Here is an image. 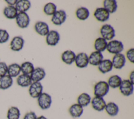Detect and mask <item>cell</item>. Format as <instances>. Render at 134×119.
Segmentation results:
<instances>
[{
	"instance_id": "20",
	"label": "cell",
	"mask_w": 134,
	"mask_h": 119,
	"mask_svg": "<svg viewBox=\"0 0 134 119\" xmlns=\"http://www.w3.org/2000/svg\"><path fill=\"white\" fill-rule=\"evenodd\" d=\"M113 64L111 61L109 59L103 60L98 66V69L100 72L105 74L113 69Z\"/></svg>"
},
{
	"instance_id": "11",
	"label": "cell",
	"mask_w": 134,
	"mask_h": 119,
	"mask_svg": "<svg viewBox=\"0 0 134 119\" xmlns=\"http://www.w3.org/2000/svg\"><path fill=\"white\" fill-rule=\"evenodd\" d=\"M46 40L47 45L51 46H55L60 40V35L56 30H50L46 35Z\"/></svg>"
},
{
	"instance_id": "6",
	"label": "cell",
	"mask_w": 134,
	"mask_h": 119,
	"mask_svg": "<svg viewBox=\"0 0 134 119\" xmlns=\"http://www.w3.org/2000/svg\"><path fill=\"white\" fill-rule=\"evenodd\" d=\"M16 22L21 28H27L30 23V18L26 12L18 13L16 17Z\"/></svg>"
},
{
	"instance_id": "39",
	"label": "cell",
	"mask_w": 134,
	"mask_h": 119,
	"mask_svg": "<svg viewBox=\"0 0 134 119\" xmlns=\"http://www.w3.org/2000/svg\"><path fill=\"white\" fill-rule=\"evenodd\" d=\"M5 2L9 5V6H14L16 4L17 0H6Z\"/></svg>"
},
{
	"instance_id": "24",
	"label": "cell",
	"mask_w": 134,
	"mask_h": 119,
	"mask_svg": "<svg viewBox=\"0 0 134 119\" xmlns=\"http://www.w3.org/2000/svg\"><path fill=\"white\" fill-rule=\"evenodd\" d=\"M105 110L106 113L111 116H116L119 112L118 106L113 102H110L106 103Z\"/></svg>"
},
{
	"instance_id": "32",
	"label": "cell",
	"mask_w": 134,
	"mask_h": 119,
	"mask_svg": "<svg viewBox=\"0 0 134 119\" xmlns=\"http://www.w3.org/2000/svg\"><path fill=\"white\" fill-rule=\"evenodd\" d=\"M20 112L19 109L16 106H11L7 112V119H19Z\"/></svg>"
},
{
	"instance_id": "16",
	"label": "cell",
	"mask_w": 134,
	"mask_h": 119,
	"mask_svg": "<svg viewBox=\"0 0 134 119\" xmlns=\"http://www.w3.org/2000/svg\"><path fill=\"white\" fill-rule=\"evenodd\" d=\"M34 28L36 32L42 36H46L49 32L48 25L43 21L37 22L35 25Z\"/></svg>"
},
{
	"instance_id": "41",
	"label": "cell",
	"mask_w": 134,
	"mask_h": 119,
	"mask_svg": "<svg viewBox=\"0 0 134 119\" xmlns=\"http://www.w3.org/2000/svg\"><path fill=\"white\" fill-rule=\"evenodd\" d=\"M37 119H48L47 117H46L44 116L43 115H41L39 117H37Z\"/></svg>"
},
{
	"instance_id": "30",
	"label": "cell",
	"mask_w": 134,
	"mask_h": 119,
	"mask_svg": "<svg viewBox=\"0 0 134 119\" xmlns=\"http://www.w3.org/2000/svg\"><path fill=\"white\" fill-rule=\"evenodd\" d=\"M122 81V79L118 75H113L110 77L108 80L107 84L109 88L113 89H116L119 88Z\"/></svg>"
},
{
	"instance_id": "14",
	"label": "cell",
	"mask_w": 134,
	"mask_h": 119,
	"mask_svg": "<svg viewBox=\"0 0 134 119\" xmlns=\"http://www.w3.org/2000/svg\"><path fill=\"white\" fill-rule=\"evenodd\" d=\"M44 70L40 67L35 68L33 72L30 75L32 82H38L41 81L46 76Z\"/></svg>"
},
{
	"instance_id": "34",
	"label": "cell",
	"mask_w": 134,
	"mask_h": 119,
	"mask_svg": "<svg viewBox=\"0 0 134 119\" xmlns=\"http://www.w3.org/2000/svg\"><path fill=\"white\" fill-rule=\"evenodd\" d=\"M57 11V6L53 3L46 4L43 7V12L47 15H53Z\"/></svg>"
},
{
	"instance_id": "10",
	"label": "cell",
	"mask_w": 134,
	"mask_h": 119,
	"mask_svg": "<svg viewBox=\"0 0 134 119\" xmlns=\"http://www.w3.org/2000/svg\"><path fill=\"white\" fill-rule=\"evenodd\" d=\"M91 103L93 109L98 112L103 111L106 104V101L103 98L95 96L91 100Z\"/></svg>"
},
{
	"instance_id": "26",
	"label": "cell",
	"mask_w": 134,
	"mask_h": 119,
	"mask_svg": "<svg viewBox=\"0 0 134 119\" xmlns=\"http://www.w3.org/2000/svg\"><path fill=\"white\" fill-rule=\"evenodd\" d=\"M13 78L8 75L6 74L4 77H0V89H8L13 85Z\"/></svg>"
},
{
	"instance_id": "4",
	"label": "cell",
	"mask_w": 134,
	"mask_h": 119,
	"mask_svg": "<svg viewBox=\"0 0 134 119\" xmlns=\"http://www.w3.org/2000/svg\"><path fill=\"white\" fill-rule=\"evenodd\" d=\"M106 49L109 53L116 55L120 53L124 50V45L120 41L117 40H110L107 43Z\"/></svg>"
},
{
	"instance_id": "2",
	"label": "cell",
	"mask_w": 134,
	"mask_h": 119,
	"mask_svg": "<svg viewBox=\"0 0 134 119\" xmlns=\"http://www.w3.org/2000/svg\"><path fill=\"white\" fill-rule=\"evenodd\" d=\"M37 102L39 106L43 110L49 109L52 103V98L49 94L42 92L37 98Z\"/></svg>"
},
{
	"instance_id": "21",
	"label": "cell",
	"mask_w": 134,
	"mask_h": 119,
	"mask_svg": "<svg viewBox=\"0 0 134 119\" xmlns=\"http://www.w3.org/2000/svg\"><path fill=\"white\" fill-rule=\"evenodd\" d=\"M18 13L26 12L31 7V3L28 0L17 1L15 6Z\"/></svg>"
},
{
	"instance_id": "12",
	"label": "cell",
	"mask_w": 134,
	"mask_h": 119,
	"mask_svg": "<svg viewBox=\"0 0 134 119\" xmlns=\"http://www.w3.org/2000/svg\"><path fill=\"white\" fill-rule=\"evenodd\" d=\"M75 62L76 66L80 68L86 67L89 63L88 56L86 53L81 52L76 55Z\"/></svg>"
},
{
	"instance_id": "27",
	"label": "cell",
	"mask_w": 134,
	"mask_h": 119,
	"mask_svg": "<svg viewBox=\"0 0 134 119\" xmlns=\"http://www.w3.org/2000/svg\"><path fill=\"white\" fill-rule=\"evenodd\" d=\"M91 96L87 93H81L77 99V103L83 107L87 106L91 101Z\"/></svg>"
},
{
	"instance_id": "25",
	"label": "cell",
	"mask_w": 134,
	"mask_h": 119,
	"mask_svg": "<svg viewBox=\"0 0 134 119\" xmlns=\"http://www.w3.org/2000/svg\"><path fill=\"white\" fill-rule=\"evenodd\" d=\"M20 72V66L17 63H12L8 66L7 74L12 78L16 77L19 75Z\"/></svg>"
},
{
	"instance_id": "5",
	"label": "cell",
	"mask_w": 134,
	"mask_h": 119,
	"mask_svg": "<svg viewBox=\"0 0 134 119\" xmlns=\"http://www.w3.org/2000/svg\"><path fill=\"white\" fill-rule=\"evenodd\" d=\"M119 89L120 93L122 95L126 96H129L133 93V84L129 80L125 79L122 80Z\"/></svg>"
},
{
	"instance_id": "13",
	"label": "cell",
	"mask_w": 134,
	"mask_h": 119,
	"mask_svg": "<svg viewBox=\"0 0 134 119\" xmlns=\"http://www.w3.org/2000/svg\"><path fill=\"white\" fill-rule=\"evenodd\" d=\"M110 14L104 7H98L96 9L94 13L95 18L100 22L107 21L109 18Z\"/></svg>"
},
{
	"instance_id": "31",
	"label": "cell",
	"mask_w": 134,
	"mask_h": 119,
	"mask_svg": "<svg viewBox=\"0 0 134 119\" xmlns=\"http://www.w3.org/2000/svg\"><path fill=\"white\" fill-rule=\"evenodd\" d=\"M76 17L81 20H85L87 19L90 15V12L88 9L85 7H81L77 9L75 12Z\"/></svg>"
},
{
	"instance_id": "19",
	"label": "cell",
	"mask_w": 134,
	"mask_h": 119,
	"mask_svg": "<svg viewBox=\"0 0 134 119\" xmlns=\"http://www.w3.org/2000/svg\"><path fill=\"white\" fill-rule=\"evenodd\" d=\"M76 57L75 53L72 50H68L64 51L61 55V59L63 62L67 64H71L75 61Z\"/></svg>"
},
{
	"instance_id": "1",
	"label": "cell",
	"mask_w": 134,
	"mask_h": 119,
	"mask_svg": "<svg viewBox=\"0 0 134 119\" xmlns=\"http://www.w3.org/2000/svg\"><path fill=\"white\" fill-rule=\"evenodd\" d=\"M109 91V86L107 82L100 81L97 82L94 86V94L95 96L103 98Z\"/></svg>"
},
{
	"instance_id": "7",
	"label": "cell",
	"mask_w": 134,
	"mask_h": 119,
	"mask_svg": "<svg viewBox=\"0 0 134 119\" xmlns=\"http://www.w3.org/2000/svg\"><path fill=\"white\" fill-rule=\"evenodd\" d=\"M43 86L40 82H32L29 88V94L32 98H38L42 93Z\"/></svg>"
},
{
	"instance_id": "28",
	"label": "cell",
	"mask_w": 134,
	"mask_h": 119,
	"mask_svg": "<svg viewBox=\"0 0 134 119\" xmlns=\"http://www.w3.org/2000/svg\"><path fill=\"white\" fill-rule=\"evenodd\" d=\"M103 6L109 14L115 13L117 9V4L115 0H105L103 2Z\"/></svg>"
},
{
	"instance_id": "38",
	"label": "cell",
	"mask_w": 134,
	"mask_h": 119,
	"mask_svg": "<svg viewBox=\"0 0 134 119\" xmlns=\"http://www.w3.org/2000/svg\"><path fill=\"white\" fill-rule=\"evenodd\" d=\"M37 116L36 114L32 111H30L25 114L23 119H37Z\"/></svg>"
},
{
	"instance_id": "18",
	"label": "cell",
	"mask_w": 134,
	"mask_h": 119,
	"mask_svg": "<svg viewBox=\"0 0 134 119\" xmlns=\"http://www.w3.org/2000/svg\"><path fill=\"white\" fill-rule=\"evenodd\" d=\"M83 111V107L77 103L72 104L69 109V112L73 118L80 117L82 115Z\"/></svg>"
},
{
	"instance_id": "3",
	"label": "cell",
	"mask_w": 134,
	"mask_h": 119,
	"mask_svg": "<svg viewBox=\"0 0 134 119\" xmlns=\"http://www.w3.org/2000/svg\"><path fill=\"white\" fill-rule=\"evenodd\" d=\"M100 33L103 38L107 40H112L115 36V30L109 24H105L102 26Z\"/></svg>"
},
{
	"instance_id": "9",
	"label": "cell",
	"mask_w": 134,
	"mask_h": 119,
	"mask_svg": "<svg viewBox=\"0 0 134 119\" xmlns=\"http://www.w3.org/2000/svg\"><path fill=\"white\" fill-rule=\"evenodd\" d=\"M126 57L125 55L121 53L115 55L112 59L113 66L117 69H121L126 63Z\"/></svg>"
},
{
	"instance_id": "29",
	"label": "cell",
	"mask_w": 134,
	"mask_h": 119,
	"mask_svg": "<svg viewBox=\"0 0 134 119\" xmlns=\"http://www.w3.org/2000/svg\"><path fill=\"white\" fill-rule=\"evenodd\" d=\"M107 45V42L105 39L102 37H98L95 41L94 48L96 51L101 52L106 49Z\"/></svg>"
},
{
	"instance_id": "23",
	"label": "cell",
	"mask_w": 134,
	"mask_h": 119,
	"mask_svg": "<svg viewBox=\"0 0 134 119\" xmlns=\"http://www.w3.org/2000/svg\"><path fill=\"white\" fill-rule=\"evenodd\" d=\"M18 12L14 6H7L3 9V14L8 19L16 18Z\"/></svg>"
},
{
	"instance_id": "17",
	"label": "cell",
	"mask_w": 134,
	"mask_h": 119,
	"mask_svg": "<svg viewBox=\"0 0 134 119\" xmlns=\"http://www.w3.org/2000/svg\"><path fill=\"white\" fill-rule=\"evenodd\" d=\"M103 60V56L100 52L95 51L91 53L88 57L89 63L93 66H98Z\"/></svg>"
},
{
	"instance_id": "35",
	"label": "cell",
	"mask_w": 134,
	"mask_h": 119,
	"mask_svg": "<svg viewBox=\"0 0 134 119\" xmlns=\"http://www.w3.org/2000/svg\"><path fill=\"white\" fill-rule=\"evenodd\" d=\"M9 38V35L6 30L0 29V44L7 42Z\"/></svg>"
},
{
	"instance_id": "36",
	"label": "cell",
	"mask_w": 134,
	"mask_h": 119,
	"mask_svg": "<svg viewBox=\"0 0 134 119\" xmlns=\"http://www.w3.org/2000/svg\"><path fill=\"white\" fill-rule=\"evenodd\" d=\"M8 66L5 62H0V77L6 75L7 73Z\"/></svg>"
},
{
	"instance_id": "37",
	"label": "cell",
	"mask_w": 134,
	"mask_h": 119,
	"mask_svg": "<svg viewBox=\"0 0 134 119\" xmlns=\"http://www.w3.org/2000/svg\"><path fill=\"white\" fill-rule=\"evenodd\" d=\"M126 57L127 59L132 63L134 62V49H129L126 52Z\"/></svg>"
},
{
	"instance_id": "40",
	"label": "cell",
	"mask_w": 134,
	"mask_h": 119,
	"mask_svg": "<svg viewBox=\"0 0 134 119\" xmlns=\"http://www.w3.org/2000/svg\"><path fill=\"white\" fill-rule=\"evenodd\" d=\"M129 81L133 84H134V71H132L129 75Z\"/></svg>"
},
{
	"instance_id": "15",
	"label": "cell",
	"mask_w": 134,
	"mask_h": 119,
	"mask_svg": "<svg viewBox=\"0 0 134 119\" xmlns=\"http://www.w3.org/2000/svg\"><path fill=\"white\" fill-rule=\"evenodd\" d=\"M24 39L21 36L14 37L10 41V48L14 51H19L21 50L24 45Z\"/></svg>"
},
{
	"instance_id": "33",
	"label": "cell",
	"mask_w": 134,
	"mask_h": 119,
	"mask_svg": "<svg viewBox=\"0 0 134 119\" xmlns=\"http://www.w3.org/2000/svg\"><path fill=\"white\" fill-rule=\"evenodd\" d=\"M20 69L23 74L30 75L33 72L35 68L34 64L31 62L29 61H26L21 64Z\"/></svg>"
},
{
	"instance_id": "8",
	"label": "cell",
	"mask_w": 134,
	"mask_h": 119,
	"mask_svg": "<svg viewBox=\"0 0 134 119\" xmlns=\"http://www.w3.org/2000/svg\"><path fill=\"white\" fill-rule=\"evenodd\" d=\"M66 19V14L64 10H57L51 18L52 23L55 25H61Z\"/></svg>"
},
{
	"instance_id": "22",
	"label": "cell",
	"mask_w": 134,
	"mask_h": 119,
	"mask_svg": "<svg viewBox=\"0 0 134 119\" xmlns=\"http://www.w3.org/2000/svg\"><path fill=\"white\" fill-rule=\"evenodd\" d=\"M16 82L17 84L21 87L29 86L32 83V81L30 75L24 74L19 75L17 78Z\"/></svg>"
}]
</instances>
